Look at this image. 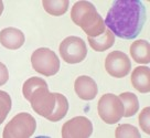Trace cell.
Instances as JSON below:
<instances>
[{"label":"cell","mask_w":150,"mask_h":138,"mask_svg":"<svg viewBox=\"0 0 150 138\" xmlns=\"http://www.w3.org/2000/svg\"><path fill=\"white\" fill-rule=\"evenodd\" d=\"M146 7L139 0H119L109 9L105 25L118 38H137L146 23Z\"/></svg>","instance_id":"obj_1"},{"label":"cell","mask_w":150,"mask_h":138,"mask_svg":"<svg viewBox=\"0 0 150 138\" xmlns=\"http://www.w3.org/2000/svg\"><path fill=\"white\" fill-rule=\"evenodd\" d=\"M71 19L87 34V37H98L106 30L102 16L97 12L93 4L88 1H77L71 10Z\"/></svg>","instance_id":"obj_2"},{"label":"cell","mask_w":150,"mask_h":138,"mask_svg":"<svg viewBox=\"0 0 150 138\" xmlns=\"http://www.w3.org/2000/svg\"><path fill=\"white\" fill-rule=\"evenodd\" d=\"M37 129L35 118L29 113H19L6 125L4 138H29Z\"/></svg>","instance_id":"obj_3"},{"label":"cell","mask_w":150,"mask_h":138,"mask_svg":"<svg viewBox=\"0 0 150 138\" xmlns=\"http://www.w3.org/2000/svg\"><path fill=\"white\" fill-rule=\"evenodd\" d=\"M99 117L108 125L118 123L124 117V105L119 96L107 93L104 94L98 100L97 105Z\"/></svg>","instance_id":"obj_4"},{"label":"cell","mask_w":150,"mask_h":138,"mask_svg":"<svg viewBox=\"0 0 150 138\" xmlns=\"http://www.w3.org/2000/svg\"><path fill=\"white\" fill-rule=\"evenodd\" d=\"M32 67L44 76L55 75L60 70V60L55 53L47 48H40L31 55Z\"/></svg>","instance_id":"obj_5"},{"label":"cell","mask_w":150,"mask_h":138,"mask_svg":"<svg viewBox=\"0 0 150 138\" xmlns=\"http://www.w3.org/2000/svg\"><path fill=\"white\" fill-rule=\"evenodd\" d=\"M59 51L63 61L69 64H76L82 61L87 55V47L83 39L79 37H67L59 47Z\"/></svg>","instance_id":"obj_6"},{"label":"cell","mask_w":150,"mask_h":138,"mask_svg":"<svg viewBox=\"0 0 150 138\" xmlns=\"http://www.w3.org/2000/svg\"><path fill=\"white\" fill-rule=\"evenodd\" d=\"M27 100L30 102L32 110L42 117L47 118L55 107V93H50L47 84L37 87Z\"/></svg>","instance_id":"obj_7"},{"label":"cell","mask_w":150,"mask_h":138,"mask_svg":"<svg viewBox=\"0 0 150 138\" xmlns=\"http://www.w3.org/2000/svg\"><path fill=\"white\" fill-rule=\"evenodd\" d=\"M105 70L112 77L122 79L129 74L131 70V62L124 52L114 51L106 57Z\"/></svg>","instance_id":"obj_8"},{"label":"cell","mask_w":150,"mask_h":138,"mask_svg":"<svg viewBox=\"0 0 150 138\" xmlns=\"http://www.w3.org/2000/svg\"><path fill=\"white\" fill-rule=\"evenodd\" d=\"M92 133V122L85 116H77L67 120L61 130L63 138H88Z\"/></svg>","instance_id":"obj_9"},{"label":"cell","mask_w":150,"mask_h":138,"mask_svg":"<svg viewBox=\"0 0 150 138\" xmlns=\"http://www.w3.org/2000/svg\"><path fill=\"white\" fill-rule=\"evenodd\" d=\"M74 90L76 95L81 100H94L98 93V87L96 82L87 75H81L75 80Z\"/></svg>","instance_id":"obj_10"},{"label":"cell","mask_w":150,"mask_h":138,"mask_svg":"<svg viewBox=\"0 0 150 138\" xmlns=\"http://www.w3.org/2000/svg\"><path fill=\"white\" fill-rule=\"evenodd\" d=\"M25 38L21 30L17 28H6L0 31V43L9 50H18L24 44Z\"/></svg>","instance_id":"obj_11"},{"label":"cell","mask_w":150,"mask_h":138,"mask_svg":"<svg viewBox=\"0 0 150 138\" xmlns=\"http://www.w3.org/2000/svg\"><path fill=\"white\" fill-rule=\"evenodd\" d=\"M131 84L140 93L150 92V69L148 67H136L131 74Z\"/></svg>","instance_id":"obj_12"},{"label":"cell","mask_w":150,"mask_h":138,"mask_svg":"<svg viewBox=\"0 0 150 138\" xmlns=\"http://www.w3.org/2000/svg\"><path fill=\"white\" fill-rule=\"evenodd\" d=\"M130 55L132 60L140 64L150 62V44L146 40H137L130 45Z\"/></svg>","instance_id":"obj_13"},{"label":"cell","mask_w":150,"mask_h":138,"mask_svg":"<svg viewBox=\"0 0 150 138\" xmlns=\"http://www.w3.org/2000/svg\"><path fill=\"white\" fill-rule=\"evenodd\" d=\"M88 43L94 51L102 52V51H105L107 49L112 48L114 45L115 35L112 34V32L109 29H106L104 31V33H102L98 37H95V38L88 37Z\"/></svg>","instance_id":"obj_14"},{"label":"cell","mask_w":150,"mask_h":138,"mask_svg":"<svg viewBox=\"0 0 150 138\" xmlns=\"http://www.w3.org/2000/svg\"><path fill=\"white\" fill-rule=\"evenodd\" d=\"M55 107L51 114L47 117V119H49L50 122H53V123L64 118L65 115L67 114V110H69V102H67V98L65 96L61 93H55Z\"/></svg>","instance_id":"obj_15"},{"label":"cell","mask_w":150,"mask_h":138,"mask_svg":"<svg viewBox=\"0 0 150 138\" xmlns=\"http://www.w3.org/2000/svg\"><path fill=\"white\" fill-rule=\"evenodd\" d=\"M124 105V117H131L139 110V100L134 93L125 92L119 95Z\"/></svg>","instance_id":"obj_16"},{"label":"cell","mask_w":150,"mask_h":138,"mask_svg":"<svg viewBox=\"0 0 150 138\" xmlns=\"http://www.w3.org/2000/svg\"><path fill=\"white\" fill-rule=\"evenodd\" d=\"M42 6L49 14L59 17L67 11L70 1L69 0H44L42 1Z\"/></svg>","instance_id":"obj_17"},{"label":"cell","mask_w":150,"mask_h":138,"mask_svg":"<svg viewBox=\"0 0 150 138\" xmlns=\"http://www.w3.org/2000/svg\"><path fill=\"white\" fill-rule=\"evenodd\" d=\"M11 97L10 95L5 92V91H0V125L5 122L7 116L11 110Z\"/></svg>","instance_id":"obj_18"},{"label":"cell","mask_w":150,"mask_h":138,"mask_svg":"<svg viewBox=\"0 0 150 138\" xmlns=\"http://www.w3.org/2000/svg\"><path fill=\"white\" fill-rule=\"evenodd\" d=\"M116 137L117 138H139L140 133L138 129L129 124L119 125L116 129Z\"/></svg>","instance_id":"obj_19"},{"label":"cell","mask_w":150,"mask_h":138,"mask_svg":"<svg viewBox=\"0 0 150 138\" xmlns=\"http://www.w3.org/2000/svg\"><path fill=\"white\" fill-rule=\"evenodd\" d=\"M138 122L140 125L141 129L145 132L146 134H150V107H145L141 110V113L139 114L138 117Z\"/></svg>","instance_id":"obj_20"},{"label":"cell","mask_w":150,"mask_h":138,"mask_svg":"<svg viewBox=\"0 0 150 138\" xmlns=\"http://www.w3.org/2000/svg\"><path fill=\"white\" fill-rule=\"evenodd\" d=\"M9 80V71L4 63L0 62V86L5 85Z\"/></svg>","instance_id":"obj_21"},{"label":"cell","mask_w":150,"mask_h":138,"mask_svg":"<svg viewBox=\"0 0 150 138\" xmlns=\"http://www.w3.org/2000/svg\"><path fill=\"white\" fill-rule=\"evenodd\" d=\"M2 12H4V2L0 0V16L2 14Z\"/></svg>","instance_id":"obj_22"}]
</instances>
